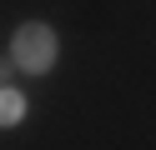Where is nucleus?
<instances>
[{"instance_id": "nucleus-1", "label": "nucleus", "mask_w": 156, "mask_h": 150, "mask_svg": "<svg viewBox=\"0 0 156 150\" xmlns=\"http://www.w3.org/2000/svg\"><path fill=\"white\" fill-rule=\"evenodd\" d=\"M55 55H61V35H55L45 20H25L10 35V60L25 75H45V70L55 65Z\"/></svg>"}, {"instance_id": "nucleus-3", "label": "nucleus", "mask_w": 156, "mask_h": 150, "mask_svg": "<svg viewBox=\"0 0 156 150\" xmlns=\"http://www.w3.org/2000/svg\"><path fill=\"white\" fill-rule=\"evenodd\" d=\"M10 75H15V60H10V55H0V85H10Z\"/></svg>"}, {"instance_id": "nucleus-2", "label": "nucleus", "mask_w": 156, "mask_h": 150, "mask_svg": "<svg viewBox=\"0 0 156 150\" xmlns=\"http://www.w3.org/2000/svg\"><path fill=\"white\" fill-rule=\"evenodd\" d=\"M25 120V95L15 85H0V130H15Z\"/></svg>"}]
</instances>
